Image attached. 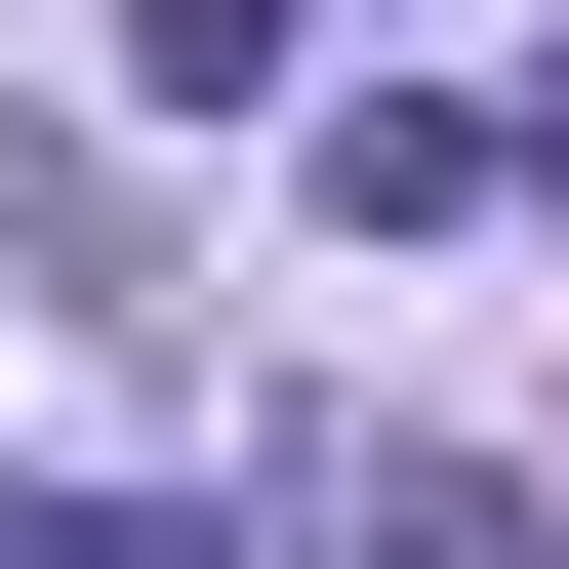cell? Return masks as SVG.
<instances>
[{
    "instance_id": "1",
    "label": "cell",
    "mask_w": 569,
    "mask_h": 569,
    "mask_svg": "<svg viewBox=\"0 0 569 569\" xmlns=\"http://www.w3.org/2000/svg\"><path fill=\"white\" fill-rule=\"evenodd\" d=\"M448 203H529V122H448V82H326V244H448Z\"/></svg>"
},
{
    "instance_id": "2",
    "label": "cell",
    "mask_w": 569,
    "mask_h": 569,
    "mask_svg": "<svg viewBox=\"0 0 569 569\" xmlns=\"http://www.w3.org/2000/svg\"><path fill=\"white\" fill-rule=\"evenodd\" d=\"M326 569H529V488L488 448H326Z\"/></svg>"
},
{
    "instance_id": "4",
    "label": "cell",
    "mask_w": 569,
    "mask_h": 569,
    "mask_svg": "<svg viewBox=\"0 0 569 569\" xmlns=\"http://www.w3.org/2000/svg\"><path fill=\"white\" fill-rule=\"evenodd\" d=\"M0 569H203V529H163V488H0Z\"/></svg>"
},
{
    "instance_id": "3",
    "label": "cell",
    "mask_w": 569,
    "mask_h": 569,
    "mask_svg": "<svg viewBox=\"0 0 569 569\" xmlns=\"http://www.w3.org/2000/svg\"><path fill=\"white\" fill-rule=\"evenodd\" d=\"M284 41H326V0H122V82H163V122H244Z\"/></svg>"
}]
</instances>
